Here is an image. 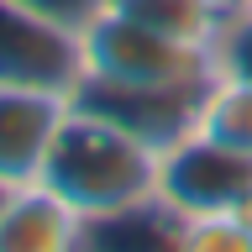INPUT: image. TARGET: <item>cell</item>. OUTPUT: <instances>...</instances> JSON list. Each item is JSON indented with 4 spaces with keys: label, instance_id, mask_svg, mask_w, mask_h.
Masks as SVG:
<instances>
[{
    "label": "cell",
    "instance_id": "3957f363",
    "mask_svg": "<svg viewBox=\"0 0 252 252\" xmlns=\"http://www.w3.org/2000/svg\"><path fill=\"white\" fill-rule=\"evenodd\" d=\"M90 79L84 63V27L53 21L21 0H0V84L53 90L74 100Z\"/></svg>",
    "mask_w": 252,
    "mask_h": 252
},
{
    "label": "cell",
    "instance_id": "5b68a950",
    "mask_svg": "<svg viewBox=\"0 0 252 252\" xmlns=\"http://www.w3.org/2000/svg\"><path fill=\"white\" fill-rule=\"evenodd\" d=\"M68 94L0 84V184H32L42 179L47 147L68 116Z\"/></svg>",
    "mask_w": 252,
    "mask_h": 252
},
{
    "label": "cell",
    "instance_id": "8992f818",
    "mask_svg": "<svg viewBox=\"0 0 252 252\" xmlns=\"http://www.w3.org/2000/svg\"><path fill=\"white\" fill-rule=\"evenodd\" d=\"M90 220L53 184H11L0 200V252H74L84 247Z\"/></svg>",
    "mask_w": 252,
    "mask_h": 252
},
{
    "label": "cell",
    "instance_id": "52a82bcc",
    "mask_svg": "<svg viewBox=\"0 0 252 252\" xmlns=\"http://www.w3.org/2000/svg\"><path fill=\"white\" fill-rule=\"evenodd\" d=\"M74 100L105 110L110 121H121L126 131L147 137L153 147H168L194 126L200 90H137V84H94V79H84V90Z\"/></svg>",
    "mask_w": 252,
    "mask_h": 252
},
{
    "label": "cell",
    "instance_id": "7c38bea8",
    "mask_svg": "<svg viewBox=\"0 0 252 252\" xmlns=\"http://www.w3.org/2000/svg\"><path fill=\"white\" fill-rule=\"evenodd\" d=\"M21 5H32V11H42V16H53V21H68V27H90V21L105 11L110 0H21Z\"/></svg>",
    "mask_w": 252,
    "mask_h": 252
},
{
    "label": "cell",
    "instance_id": "6da1fadb",
    "mask_svg": "<svg viewBox=\"0 0 252 252\" xmlns=\"http://www.w3.org/2000/svg\"><path fill=\"white\" fill-rule=\"evenodd\" d=\"M158 179H163V147L126 131L121 121H110L105 110L84 100L68 105L42 163V184H53L84 220H110L126 210L163 205Z\"/></svg>",
    "mask_w": 252,
    "mask_h": 252
},
{
    "label": "cell",
    "instance_id": "4fadbf2b",
    "mask_svg": "<svg viewBox=\"0 0 252 252\" xmlns=\"http://www.w3.org/2000/svg\"><path fill=\"white\" fill-rule=\"evenodd\" d=\"M5 189H11V184H0V200H5Z\"/></svg>",
    "mask_w": 252,
    "mask_h": 252
},
{
    "label": "cell",
    "instance_id": "277c9868",
    "mask_svg": "<svg viewBox=\"0 0 252 252\" xmlns=\"http://www.w3.org/2000/svg\"><path fill=\"white\" fill-rule=\"evenodd\" d=\"M252 194V158L220 147V142L184 131L163 147V179L158 200L173 216H200V210H236Z\"/></svg>",
    "mask_w": 252,
    "mask_h": 252
},
{
    "label": "cell",
    "instance_id": "7a4b0ae2",
    "mask_svg": "<svg viewBox=\"0 0 252 252\" xmlns=\"http://www.w3.org/2000/svg\"><path fill=\"white\" fill-rule=\"evenodd\" d=\"M84 63L94 84H137V90H205L216 74L210 47L168 37L116 5H105L84 27Z\"/></svg>",
    "mask_w": 252,
    "mask_h": 252
},
{
    "label": "cell",
    "instance_id": "30bf717a",
    "mask_svg": "<svg viewBox=\"0 0 252 252\" xmlns=\"http://www.w3.org/2000/svg\"><path fill=\"white\" fill-rule=\"evenodd\" d=\"M173 247H184V252H252V226L236 210L173 216Z\"/></svg>",
    "mask_w": 252,
    "mask_h": 252
},
{
    "label": "cell",
    "instance_id": "ba28073f",
    "mask_svg": "<svg viewBox=\"0 0 252 252\" xmlns=\"http://www.w3.org/2000/svg\"><path fill=\"white\" fill-rule=\"evenodd\" d=\"M189 131H200V137L252 158V79L210 74V84L200 90V105H194V126Z\"/></svg>",
    "mask_w": 252,
    "mask_h": 252
},
{
    "label": "cell",
    "instance_id": "9c48e42d",
    "mask_svg": "<svg viewBox=\"0 0 252 252\" xmlns=\"http://www.w3.org/2000/svg\"><path fill=\"white\" fill-rule=\"evenodd\" d=\"M110 5L126 11V16H137V21H147V27H158V32H168V37L210 47L231 0H110Z\"/></svg>",
    "mask_w": 252,
    "mask_h": 252
},
{
    "label": "cell",
    "instance_id": "8fae6325",
    "mask_svg": "<svg viewBox=\"0 0 252 252\" xmlns=\"http://www.w3.org/2000/svg\"><path fill=\"white\" fill-rule=\"evenodd\" d=\"M210 63H216V74L252 79V0L226 5V21H220L216 42H210Z\"/></svg>",
    "mask_w": 252,
    "mask_h": 252
}]
</instances>
